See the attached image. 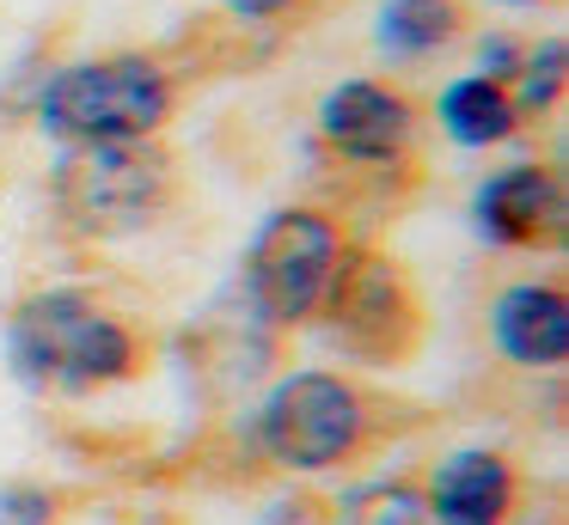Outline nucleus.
Listing matches in <instances>:
<instances>
[{
	"label": "nucleus",
	"instance_id": "nucleus-1",
	"mask_svg": "<svg viewBox=\"0 0 569 525\" xmlns=\"http://www.w3.org/2000/svg\"><path fill=\"white\" fill-rule=\"evenodd\" d=\"M417 427V403L368 385L349 366H295L258 403V452L288 476L356 471Z\"/></svg>",
	"mask_w": 569,
	"mask_h": 525
},
{
	"label": "nucleus",
	"instance_id": "nucleus-2",
	"mask_svg": "<svg viewBox=\"0 0 569 525\" xmlns=\"http://www.w3.org/2000/svg\"><path fill=\"white\" fill-rule=\"evenodd\" d=\"M7 354L31 391L99 397L148 373V336L92 287H38L7 317Z\"/></svg>",
	"mask_w": 569,
	"mask_h": 525
},
{
	"label": "nucleus",
	"instance_id": "nucleus-3",
	"mask_svg": "<svg viewBox=\"0 0 569 525\" xmlns=\"http://www.w3.org/2000/svg\"><path fill=\"white\" fill-rule=\"evenodd\" d=\"M178 73L148 49L68 61L38 92V129L56 147H104V141H153L178 117Z\"/></svg>",
	"mask_w": 569,
	"mask_h": 525
},
{
	"label": "nucleus",
	"instance_id": "nucleus-4",
	"mask_svg": "<svg viewBox=\"0 0 569 525\" xmlns=\"http://www.w3.org/2000/svg\"><path fill=\"white\" fill-rule=\"evenodd\" d=\"M178 159L166 141H104V147H62V165L50 178L56 214L74 239L117 244L153 232L178 208Z\"/></svg>",
	"mask_w": 569,
	"mask_h": 525
},
{
	"label": "nucleus",
	"instance_id": "nucleus-5",
	"mask_svg": "<svg viewBox=\"0 0 569 525\" xmlns=\"http://www.w3.org/2000/svg\"><path fill=\"white\" fill-rule=\"evenodd\" d=\"M312 324L325 330V342L343 361H361V366H410L422 336H429V312H422L410 269L386 251H368V244L343 251Z\"/></svg>",
	"mask_w": 569,
	"mask_h": 525
},
{
	"label": "nucleus",
	"instance_id": "nucleus-6",
	"mask_svg": "<svg viewBox=\"0 0 569 525\" xmlns=\"http://www.w3.org/2000/svg\"><path fill=\"white\" fill-rule=\"evenodd\" d=\"M349 226L331 208L312 202H288L276 214H263V226L246 244V293L251 312L270 330H307L319 317L331 275L349 251Z\"/></svg>",
	"mask_w": 569,
	"mask_h": 525
},
{
	"label": "nucleus",
	"instance_id": "nucleus-7",
	"mask_svg": "<svg viewBox=\"0 0 569 525\" xmlns=\"http://www.w3.org/2000/svg\"><path fill=\"white\" fill-rule=\"evenodd\" d=\"M319 141L349 165L392 171L422 147V104L398 80H373V73L337 80L319 98Z\"/></svg>",
	"mask_w": 569,
	"mask_h": 525
},
{
	"label": "nucleus",
	"instance_id": "nucleus-8",
	"mask_svg": "<svg viewBox=\"0 0 569 525\" xmlns=\"http://www.w3.org/2000/svg\"><path fill=\"white\" fill-rule=\"evenodd\" d=\"M563 178L545 159H515L471 190V226L496 251H551L563 239Z\"/></svg>",
	"mask_w": 569,
	"mask_h": 525
},
{
	"label": "nucleus",
	"instance_id": "nucleus-9",
	"mask_svg": "<svg viewBox=\"0 0 569 525\" xmlns=\"http://www.w3.org/2000/svg\"><path fill=\"white\" fill-rule=\"evenodd\" d=\"M435 525H515L527 513V471L502 446H459L422 476Z\"/></svg>",
	"mask_w": 569,
	"mask_h": 525
},
{
	"label": "nucleus",
	"instance_id": "nucleus-10",
	"mask_svg": "<svg viewBox=\"0 0 569 525\" xmlns=\"http://www.w3.org/2000/svg\"><path fill=\"white\" fill-rule=\"evenodd\" d=\"M490 342L508 366L557 373L569 361V293L563 281H515L490 300Z\"/></svg>",
	"mask_w": 569,
	"mask_h": 525
},
{
	"label": "nucleus",
	"instance_id": "nucleus-11",
	"mask_svg": "<svg viewBox=\"0 0 569 525\" xmlns=\"http://www.w3.org/2000/svg\"><path fill=\"white\" fill-rule=\"evenodd\" d=\"M435 117H441L447 141H459V147H502L527 129L515 98H508V85L490 80V73H459V80L435 98Z\"/></svg>",
	"mask_w": 569,
	"mask_h": 525
},
{
	"label": "nucleus",
	"instance_id": "nucleus-12",
	"mask_svg": "<svg viewBox=\"0 0 569 525\" xmlns=\"http://www.w3.org/2000/svg\"><path fill=\"white\" fill-rule=\"evenodd\" d=\"M459 37L453 0H386L380 12V49L392 61H429Z\"/></svg>",
	"mask_w": 569,
	"mask_h": 525
},
{
	"label": "nucleus",
	"instance_id": "nucleus-13",
	"mask_svg": "<svg viewBox=\"0 0 569 525\" xmlns=\"http://www.w3.org/2000/svg\"><path fill=\"white\" fill-rule=\"evenodd\" d=\"M325 525H435L422 483L410 476H380V483H356L325 507Z\"/></svg>",
	"mask_w": 569,
	"mask_h": 525
},
{
	"label": "nucleus",
	"instance_id": "nucleus-14",
	"mask_svg": "<svg viewBox=\"0 0 569 525\" xmlns=\"http://www.w3.org/2000/svg\"><path fill=\"white\" fill-rule=\"evenodd\" d=\"M563 80H569V49H563V37L527 43V55H520L515 80H508V98H515L520 122H532V117H545V110H557V98H563Z\"/></svg>",
	"mask_w": 569,
	"mask_h": 525
},
{
	"label": "nucleus",
	"instance_id": "nucleus-15",
	"mask_svg": "<svg viewBox=\"0 0 569 525\" xmlns=\"http://www.w3.org/2000/svg\"><path fill=\"white\" fill-rule=\"evenodd\" d=\"M56 519V495L50 488H0V525H50Z\"/></svg>",
	"mask_w": 569,
	"mask_h": 525
},
{
	"label": "nucleus",
	"instance_id": "nucleus-16",
	"mask_svg": "<svg viewBox=\"0 0 569 525\" xmlns=\"http://www.w3.org/2000/svg\"><path fill=\"white\" fill-rule=\"evenodd\" d=\"M520 55H527V43H515V37H483V49H478V61H483V73H490V80H515V68H520Z\"/></svg>",
	"mask_w": 569,
	"mask_h": 525
},
{
	"label": "nucleus",
	"instance_id": "nucleus-17",
	"mask_svg": "<svg viewBox=\"0 0 569 525\" xmlns=\"http://www.w3.org/2000/svg\"><path fill=\"white\" fill-rule=\"evenodd\" d=\"M263 525H325V501H307V495H300V501H276Z\"/></svg>",
	"mask_w": 569,
	"mask_h": 525
},
{
	"label": "nucleus",
	"instance_id": "nucleus-18",
	"mask_svg": "<svg viewBox=\"0 0 569 525\" xmlns=\"http://www.w3.org/2000/svg\"><path fill=\"white\" fill-rule=\"evenodd\" d=\"M233 19H282V12H295L300 0H221Z\"/></svg>",
	"mask_w": 569,
	"mask_h": 525
},
{
	"label": "nucleus",
	"instance_id": "nucleus-19",
	"mask_svg": "<svg viewBox=\"0 0 569 525\" xmlns=\"http://www.w3.org/2000/svg\"><path fill=\"white\" fill-rule=\"evenodd\" d=\"M496 7H545V0H496Z\"/></svg>",
	"mask_w": 569,
	"mask_h": 525
}]
</instances>
